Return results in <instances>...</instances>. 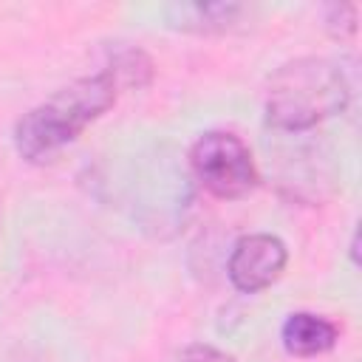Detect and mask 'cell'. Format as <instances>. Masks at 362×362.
Listing matches in <instances>:
<instances>
[{
	"mask_svg": "<svg viewBox=\"0 0 362 362\" xmlns=\"http://www.w3.org/2000/svg\"><path fill=\"white\" fill-rule=\"evenodd\" d=\"M119 93V82L110 71L82 76L42 105L31 107L14 127V147L23 158L40 164L51 161L65 144H71L90 122H96Z\"/></svg>",
	"mask_w": 362,
	"mask_h": 362,
	"instance_id": "1",
	"label": "cell"
},
{
	"mask_svg": "<svg viewBox=\"0 0 362 362\" xmlns=\"http://www.w3.org/2000/svg\"><path fill=\"white\" fill-rule=\"evenodd\" d=\"M345 74L322 57H300L277 68L266 90V122L286 133L308 130L348 105Z\"/></svg>",
	"mask_w": 362,
	"mask_h": 362,
	"instance_id": "2",
	"label": "cell"
},
{
	"mask_svg": "<svg viewBox=\"0 0 362 362\" xmlns=\"http://www.w3.org/2000/svg\"><path fill=\"white\" fill-rule=\"evenodd\" d=\"M189 164L195 178L218 198H243L257 184L252 150L235 133H204L189 150Z\"/></svg>",
	"mask_w": 362,
	"mask_h": 362,
	"instance_id": "3",
	"label": "cell"
},
{
	"mask_svg": "<svg viewBox=\"0 0 362 362\" xmlns=\"http://www.w3.org/2000/svg\"><path fill=\"white\" fill-rule=\"evenodd\" d=\"M286 246L274 235H243L229 255V280L238 291L269 288L286 269Z\"/></svg>",
	"mask_w": 362,
	"mask_h": 362,
	"instance_id": "4",
	"label": "cell"
},
{
	"mask_svg": "<svg viewBox=\"0 0 362 362\" xmlns=\"http://www.w3.org/2000/svg\"><path fill=\"white\" fill-rule=\"evenodd\" d=\"M337 342V325L325 317L297 311L283 322V345L294 356H317L331 351Z\"/></svg>",
	"mask_w": 362,
	"mask_h": 362,
	"instance_id": "5",
	"label": "cell"
},
{
	"mask_svg": "<svg viewBox=\"0 0 362 362\" xmlns=\"http://www.w3.org/2000/svg\"><path fill=\"white\" fill-rule=\"evenodd\" d=\"M240 11L243 6L238 3H175L167 8V17L184 31H223L240 17Z\"/></svg>",
	"mask_w": 362,
	"mask_h": 362,
	"instance_id": "6",
	"label": "cell"
},
{
	"mask_svg": "<svg viewBox=\"0 0 362 362\" xmlns=\"http://www.w3.org/2000/svg\"><path fill=\"white\" fill-rule=\"evenodd\" d=\"M325 25L334 37H348L356 28V6L351 3H334L325 11Z\"/></svg>",
	"mask_w": 362,
	"mask_h": 362,
	"instance_id": "7",
	"label": "cell"
},
{
	"mask_svg": "<svg viewBox=\"0 0 362 362\" xmlns=\"http://www.w3.org/2000/svg\"><path fill=\"white\" fill-rule=\"evenodd\" d=\"M178 362H235V359L212 345H189V348H184Z\"/></svg>",
	"mask_w": 362,
	"mask_h": 362,
	"instance_id": "8",
	"label": "cell"
}]
</instances>
